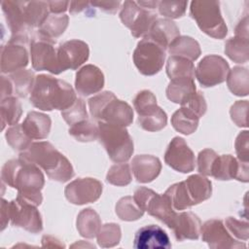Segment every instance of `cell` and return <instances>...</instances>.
<instances>
[{
	"instance_id": "1",
	"label": "cell",
	"mask_w": 249,
	"mask_h": 249,
	"mask_svg": "<svg viewBox=\"0 0 249 249\" xmlns=\"http://www.w3.org/2000/svg\"><path fill=\"white\" fill-rule=\"evenodd\" d=\"M2 183L18 190V197L39 206L45 178L39 166L21 159L8 160L1 170Z\"/></svg>"
},
{
	"instance_id": "2",
	"label": "cell",
	"mask_w": 249,
	"mask_h": 249,
	"mask_svg": "<svg viewBox=\"0 0 249 249\" xmlns=\"http://www.w3.org/2000/svg\"><path fill=\"white\" fill-rule=\"evenodd\" d=\"M77 99L72 86L51 75L36 76L30 92L31 104L43 111L65 110Z\"/></svg>"
},
{
	"instance_id": "3",
	"label": "cell",
	"mask_w": 249,
	"mask_h": 249,
	"mask_svg": "<svg viewBox=\"0 0 249 249\" xmlns=\"http://www.w3.org/2000/svg\"><path fill=\"white\" fill-rule=\"evenodd\" d=\"M19 159L36 164L50 179L56 182L64 183L74 176V169L68 159L47 141L31 143L25 151L20 152Z\"/></svg>"
},
{
	"instance_id": "4",
	"label": "cell",
	"mask_w": 249,
	"mask_h": 249,
	"mask_svg": "<svg viewBox=\"0 0 249 249\" xmlns=\"http://www.w3.org/2000/svg\"><path fill=\"white\" fill-rule=\"evenodd\" d=\"M98 139L109 158L117 162L127 161L133 153V140L124 126L104 122L98 123Z\"/></svg>"
},
{
	"instance_id": "5",
	"label": "cell",
	"mask_w": 249,
	"mask_h": 249,
	"mask_svg": "<svg viewBox=\"0 0 249 249\" xmlns=\"http://www.w3.org/2000/svg\"><path fill=\"white\" fill-rule=\"evenodd\" d=\"M190 15L196 21L199 29L215 39H224L228 27L221 15L218 1H193Z\"/></svg>"
},
{
	"instance_id": "6",
	"label": "cell",
	"mask_w": 249,
	"mask_h": 249,
	"mask_svg": "<svg viewBox=\"0 0 249 249\" xmlns=\"http://www.w3.org/2000/svg\"><path fill=\"white\" fill-rule=\"evenodd\" d=\"M133 106L138 114V124L147 131L161 130L167 123L166 113L157 104L155 94L144 89L139 91L133 99Z\"/></svg>"
},
{
	"instance_id": "7",
	"label": "cell",
	"mask_w": 249,
	"mask_h": 249,
	"mask_svg": "<svg viewBox=\"0 0 249 249\" xmlns=\"http://www.w3.org/2000/svg\"><path fill=\"white\" fill-rule=\"evenodd\" d=\"M54 40L37 34L30 42V54L32 67L37 71H49L58 75L63 72L57 56V49L54 48Z\"/></svg>"
},
{
	"instance_id": "8",
	"label": "cell",
	"mask_w": 249,
	"mask_h": 249,
	"mask_svg": "<svg viewBox=\"0 0 249 249\" xmlns=\"http://www.w3.org/2000/svg\"><path fill=\"white\" fill-rule=\"evenodd\" d=\"M133 62L138 71L145 76L159 73L164 63L165 50L147 37L140 40L133 52Z\"/></svg>"
},
{
	"instance_id": "9",
	"label": "cell",
	"mask_w": 249,
	"mask_h": 249,
	"mask_svg": "<svg viewBox=\"0 0 249 249\" xmlns=\"http://www.w3.org/2000/svg\"><path fill=\"white\" fill-rule=\"evenodd\" d=\"M120 18L122 22L129 28L131 35L135 38H139L145 37L149 33L153 23L158 18L152 10L141 7L135 1L127 0L123 4Z\"/></svg>"
},
{
	"instance_id": "10",
	"label": "cell",
	"mask_w": 249,
	"mask_h": 249,
	"mask_svg": "<svg viewBox=\"0 0 249 249\" xmlns=\"http://www.w3.org/2000/svg\"><path fill=\"white\" fill-rule=\"evenodd\" d=\"M10 221L13 226L31 233H38L43 230V221L37 206L18 196L10 201Z\"/></svg>"
},
{
	"instance_id": "11",
	"label": "cell",
	"mask_w": 249,
	"mask_h": 249,
	"mask_svg": "<svg viewBox=\"0 0 249 249\" xmlns=\"http://www.w3.org/2000/svg\"><path fill=\"white\" fill-rule=\"evenodd\" d=\"M230 71L229 63L225 58L216 54L204 56L196 68V78L204 87H214L226 81Z\"/></svg>"
},
{
	"instance_id": "12",
	"label": "cell",
	"mask_w": 249,
	"mask_h": 249,
	"mask_svg": "<svg viewBox=\"0 0 249 249\" xmlns=\"http://www.w3.org/2000/svg\"><path fill=\"white\" fill-rule=\"evenodd\" d=\"M200 233L202 240L213 249L245 248V243L235 239L220 219H211L201 225Z\"/></svg>"
},
{
	"instance_id": "13",
	"label": "cell",
	"mask_w": 249,
	"mask_h": 249,
	"mask_svg": "<svg viewBox=\"0 0 249 249\" xmlns=\"http://www.w3.org/2000/svg\"><path fill=\"white\" fill-rule=\"evenodd\" d=\"M102 190V183L97 179L78 178L65 187L64 195L70 203L83 205L96 201L100 197Z\"/></svg>"
},
{
	"instance_id": "14",
	"label": "cell",
	"mask_w": 249,
	"mask_h": 249,
	"mask_svg": "<svg viewBox=\"0 0 249 249\" xmlns=\"http://www.w3.org/2000/svg\"><path fill=\"white\" fill-rule=\"evenodd\" d=\"M165 163L176 171L189 173L195 169V154L186 141L179 136L174 137L164 153Z\"/></svg>"
},
{
	"instance_id": "15",
	"label": "cell",
	"mask_w": 249,
	"mask_h": 249,
	"mask_svg": "<svg viewBox=\"0 0 249 249\" xmlns=\"http://www.w3.org/2000/svg\"><path fill=\"white\" fill-rule=\"evenodd\" d=\"M248 172V161H242L231 155H218L212 165L210 176L221 181L236 179L246 183L249 180Z\"/></svg>"
},
{
	"instance_id": "16",
	"label": "cell",
	"mask_w": 249,
	"mask_h": 249,
	"mask_svg": "<svg viewBox=\"0 0 249 249\" xmlns=\"http://www.w3.org/2000/svg\"><path fill=\"white\" fill-rule=\"evenodd\" d=\"M95 120L125 127L133 121V110L128 103L118 99L113 93L104 101Z\"/></svg>"
},
{
	"instance_id": "17",
	"label": "cell",
	"mask_w": 249,
	"mask_h": 249,
	"mask_svg": "<svg viewBox=\"0 0 249 249\" xmlns=\"http://www.w3.org/2000/svg\"><path fill=\"white\" fill-rule=\"evenodd\" d=\"M89 55V49L86 42L73 39L62 43L57 48L59 64L63 71L78 69L85 63Z\"/></svg>"
},
{
	"instance_id": "18",
	"label": "cell",
	"mask_w": 249,
	"mask_h": 249,
	"mask_svg": "<svg viewBox=\"0 0 249 249\" xmlns=\"http://www.w3.org/2000/svg\"><path fill=\"white\" fill-rule=\"evenodd\" d=\"M104 75L95 65L87 64L76 73L75 89L83 96L96 93L104 87Z\"/></svg>"
},
{
	"instance_id": "19",
	"label": "cell",
	"mask_w": 249,
	"mask_h": 249,
	"mask_svg": "<svg viewBox=\"0 0 249 249\" xmlns=\"http://www.w3.org/2000/svg\"><path fill=\"white\" fill-rule=\"evenodd\" d=\"M133 247L136 249H168L171 247V243L163 229L156 225H148L140 228L136 231Z\"/></svg>"
},
{
	"instance_id": "20",
	"label": "cell",
	"mask_w": 249,
	"mask_h": 249,
	"mask_svg": "<svg viewBox=\"0 0 249 249\" xmlns=\"http://www.w3.org/2000/svg\"><path fill=\"white\" fill-rule=\"evenodd\" d=\"M29 62L28 53L24 45L8 42L1 48V72L14 73L23 69Z\"/></svg>"
},
{
	"instance_id": "21",
	"label": "cell",
	"mask_w": 249,
	"mask_h": 249,
	"mask_svg": "<svg viewBox=\"0 0 249 249\" xmlns=\"http://www.w3.org/2000/svg\"><path fill=\"white\" fill-rule=\"evenodd\" d=\"M170 229L173 231L174 236L178 241L185 239L195 240L199 237L201 222L193 212H181L176 214Z\"/></svg>"
},
{
	"instance_id": "22",
	"label": "cell",
	"mask_w": 249,
	"mask_h": 249,
	"mask_svg": "<svg viewBox=\"0 0 249 249\" xmlns=\"http://www.w3.org/2000/svg\"><path fill=\"white\" fill-rule=\"evenodd\" d=\"M131 171L140 183H149L156 179L161 170L159 158L151 155H137L130 162Z\"/></svg>"
},
{
	"instance_id": "23",
	"label": "cell",
	"mask_w": 249,
	"mask_h": 249,
	"mask_svg": "<svg viewBox=\"0 0 249 249\" xmlns=\"http://www.w3.org/2000/svg\"><path fill=\"white\" fill-rule=\"evenodd\" d=\"M144 211H147L151 216L157 218L168 228H170L175 216L176 211L173 208L169 197L165 195H160L154 192L144 206Z\"/></svg>"
},
{
	"instance_id": "24",
	"label": "cell",
	"mask_w": 249,
	"mask_h": 249,
	"mask_svg": "<svg viewBox=\"0 0 249 249\" xmlns=\"http://www.w3.org/2000/svg\"><path fill=\"white\" fill-rule=\"evenodd\" d=\"M178 36H180L179 27L174 21L168 18H157L145 37L154 41L163 50H166Z\"/></svg>"
},
{
	"instance_id": "25",
	"label": "cell",
	"mask_w": 249,
	"mask_h": 249,
	"mask_svg": "<svg viewBox=\"0 0 249 249\" xmlns=\"http://www.w3.org/2000/svg\"><path fill=\"white\" fill-rule=\"evenodd\" d=\"M21 124L31 139L41 140L48 137L52 126V120L44 113L31 111L27 114Z\"/></svg>"
},
{
	"instance_id": "26",
	"label": "cell",
	"mask_w": 249,
	"mask_h": 249,
	"mask_svg": "<svg viewBox=\"0 0 249 249\" xmlns=\"http://www.w3.org/2000/svg\"><path fill=\"white\" fill-rule=\"evenodd\" d=\"M20 6L24 23L32 31L39 28L50 15L48 1H20Z\"/></svg>"
},
{
	"instance_id": "27",
	"label": "cell",
	"mask_w": 249,
	"mask_h": 249,
	"mask_svg": "<svg viewBox=\"0 0 249 249\" xmlns=\"http://www.w3.org/2000/svg\"><path fill=\"white\" fill-rule=\"evenodd\" d=\"M184 182L194 205L208 199L212 195V184L203 175H191Z\"/></svg>"
},
{
	"instance_id": "28",
	"label": "cell",
	"mask_w": 249,
	"mask_h": 249,
	"mask_svg": "<svg viewBox=\"0 0 249 249\" xmlns=\"http://www.w3.org/2000/svg\"><path fill=\"white\" fill-rule=\"evenodd\" d=\"M196 91L195 79L176 78L170 80L165 92L170 101L181 105Z\"/></svg>"
},
{
	"instance_id": "29",
	"label": "cell",
	"mask_w": 249,
	"mask_h": 249,
	"mask_svg": "<svg viewBox=\"0 0 249 249\" xmlns=\"http://www.w3.org/2000/svg\"><path fill=\"white\" fill-rule=\"evenodd\" d=\"M167 51L172 55L186 57L192 61L197 59L201 53L198 42L190 36H178L168 46Z\"/></svg>"
},
{
	"instance_id": "30",
	"label": "cell",
	"mask_w": 249,
	"mask_h": 249,
	"mask_svg": "<svg viewBox=\"0 0 249 249\" xmlns=\"http://www.w3.org/2000/svg\"><path fill=\"white\" fill-rule=\"evenodd\" d=\"M76 225L80 235L86 238L95 237L102 226L98 213L91 208L83 209L78 214Z\"/></svg>"
},
{
	"instance_id": "31",
	"label": "cell",
	"mask_w": 249,
	"mask_h": 249,
	"mask_svg": "<svg viewBox=\"0 0 249 249\" xmlns=\"http://www.w3.org/2000/svg\"><path fill=\"white\" fill-rule=\"evenodd\" d=\"M166 74L170 80L176 78H192L196 77V68L194 62L186 57L170 55L165 66Z\"/></svg>"
},
{
	"instance_id": "32",
	"label": "cell",
	"mask_w": 249,
	"mask_h": 249,
	"mask_svg": "<svg viewBox=\"0 0 249 249\" xmlns=\"http://www.w3.org/2000/svg\"><path fill=\"white\" fill-rule=\"evenodd\" d=\"M199 119L200 118L191 110L181 106L180 109L173 113L171 117V124L178 132L189 135L196 130Z\"/></svg>"
},
{
	"instance_id": "33",
	"label": "cell",
	"mask_w": 249,
	"mask_h": 249,
	"mask_svg": "<svg viewBox=\"0 0 249 249\" xmlns=\"http://www.w3.org/2000/svg\"><path fill=\"white\" fill-rule=\"evenodd\" d=\"M68 22L69 18L65 14H50L38 28V34L53 40L63 34Z\"/></svg>"
},
{
	"instance_id": "34",
	"label": "cell",
	"mask_w": 249,
	"mask_h": 249,
	"mask_svg": "<svg viewBox=\"0 0 249 249\" xmlns=\"http://www.w3.org/2000/svg\"><path fill=\"white\" fill-rule=\"evenodd\" d=\"M227 85L231 92L237 96H246L249 92V72L246 67L234 66L229 71Z\"/></svg>"
},
{
	"instance_id": "35",
	"label": "cell",
	"mask_w": 249,
	"mask_h": 249,
	"mask_svg": "<svg viewBox=\"0 0 249 249\" xmlns=\"http://www.w3.org/2000/svg\"><path fill=\"white\" fill-rule=\"evenodd\" d=\"M9 78L13 85L14 94L18 97H26L33 89L36 77L31 70L20 69L11 73Z\"/></svg>"
},
{
	"instance_id": "36",
	"label": "cell",
	"mask_w": 249,
	"mask_h": 249,
	"mask_svg": "<svg viewBox=\"0 0 249 249\" xmlns=\"http://www.w3.org/2000/svg\"><path fill=\"white\" fill-rule=\"evenodd\" d=\"M225 53L236 63H245L249 57L248 38L234 36L225 44Z\"/></svg>"
},
{
	"instance_id": "37",
	"label": "cell",
	"mask_w": 249,
	"mask_h": 249,
	"mask_svg": "<svg viewBox=\"0 0 249 249\" xmlns=\"http://www.w3.org/2000/svg\"><path fill=\"white\" fill-rule=\"evenodd\" d=\"M22 114V108L20 102L15 96H9L1 100L0 104V116L2 129L5 125H15L19 121Z\"/></svg>"
},
{
	"instance_id": "38",
	"label": "cell",
	"mask_w": 249,
	"mask_h": 249,
	"mask_svg": "<svg viewBox=\"0 0 249 249\" xmlns=\"http://www.w3.org/2000/svg\"><path fill=\"white\" fill-rule=\"evenodd\" d=\"M164 194L169 197L175 210H185L194 206L184 181L171 185Z\"/></svg>"
},
{
	"instance_id": "39",
	"label": "cell",
	"mask_w": 249,
	"mask_h": 249,
	"mask_svg": "<svg viewBox=\"0 0 249 249\" xmlns=\"http://www.w3.org/2000/svg\"><path fill=\"white\" fill-rule=\"evenodd\" d=\"M68 132L77 141L90 142L98 138V125L89 119H86L71 125Z\"/></svg>"
},
{
	"instance_id": "40",
	"label": "cell",
	"mask_w": 249,
	"mask_h": 249,
	"mask_svg": "<svg viewBox=\"0 0 249 249\" xmlns=\"http://www.w3.org/2000/svg\"><path fill=\"white\" fill-rule=\"evenodd\" d=\"M144 212L130 196L122 197L116 204V214L123 221H136L144 215Z\"/></svg>"
},
{
	"instance_id": "41",
	"label": "cell",
	"mask_w": 249,
	"mask_h": 249,
	"mask_svg": "<svg viewBox=\"0 0 249 249\" xmlns=\"http://www.w3.org/2000/svg\"><path fill=\"white\" fill-rule=\"evenodd\" d=\"M8 144L16 151L23 152L32 143V139L24 131L22 124H15L7 129L5 134Z\"/></svg>"
},
{
	"instance_id": "42",
	"label": "cell",
	"mask_w": 249,
	"mask_h": 249,
	"mask_svg": "<svg viewBox=\"0 0 249 249\" xmlns=\"http://www.w3.org/2000/svg\"><path fill=\"white\" fill-rule=\"evenodd\" d=\"M121 236V227L115 223H107L101 226L96 238L99 246L103 248H110L119 244Z\"/></svg>"
},
{
	"instance_id": "43",
	"label": "cell",
	"mask_w": 249,
	"mask_h": 249,
	"mask_svg": "<svg viewBox=\"0 0 249 249\" xmlns=\"http://www.w3.org/2000/svg\"><path fill=\"white\" fill-rule=\"evenodd\" d=\"M106 180L115 186H126L132 180L131 169L129 164L120 162L112 165L106 175Z\"/></svg>"
},
{
	"instance_id": "44",
	"label": "cell",
	"mask_w": 249,
	"mask_h": 249,
	"mask_svg": "<svg viewBox=\"0 0 249 249\" xmlns=\"http://www.w3.org/2000/svg\"><path fill=\"white\" fill-rule=\"evenodd\" d=\"M61 116L70 126L81 121L89 119L85 101L82 98H77L72 105L61 111Z\"/></svg>"
},
{
	"instance_id": "45",
	"label": "cell",
	"mask_w": 249,
	"mask_h": 249,
	"mask_svg": "<svg viewBox=\"0 0 249 249\" xmlns=\"http://www.w3.org/2000/svg\"><path fill=\"white\" fill-rule=\"evenodd\" d=\"M187 1H159L158 9L161 16L169 18H179L185 15Z\"/></svg>"
},
{
	"instance_id": "46",
	"label": "cell",
	"mask_w": 249,
	"mask_h": 249,
	"mask_svg": "<svg viewBox=\"0 0 249 249\" xmlns=\"http://www.w3.org/2000/svg\"><path fill=\"white\" fill-rule=\"evenodd\" d=\"M224 223L228 231L235 239L239 241H246L248 239L249 231L247 221H240L234 217H228Z\"/></svg>"
},
{
	"instance_id": "47",
	"label": "cell",
	"mask_w": 249,
	"mask_h": 249,
	"mask_svg": "<svg viewBox=\"0 0 249 249\" xmlns=\"http://www.w3.org/2000/svg\"><path fill=\"white\" fill-rule=\"evenodd\" d=\"M247 112H248V101L247 100H238L232 104L230 110V115L231 121L241 127L248 126L247 121Z\"/></svg>"
},
{
	"instance_id": "48",
	"label": "cell",
	"mask_w": 249,
	"mask_h": 249,
	"mask_svg": "<svg viewBox=\"0 0 249 249\" xmlns=\"http://www.w3.org/2000/svg\"><path fill=\"white\" fill-rule=\"evenodd\" d=\"M218 157V154L212 149H204L198 153L197 156V169L198 172L205 176L211 175L212 165Z\"/></svg>"
},
{
	"instance_id": "49",
	"label": "cell",
	"mask_w": 249,
	"mask_h": 249,
	"mask_svg": "<svg viewBox=\"0 0 249 249\" xmlns=\"http://www.w3.org/2000/svg\"><path fill=\"white\" fill-rule=\"evenodd\" d=\"M181 106L191 110L198 118L202 117L207 110L206 100L200 91H196L183 104H181Z\"/></svg>"
},
{
	"instance_id": "50",
	"label": "cell",
	"mask_w": 249,
	"mask_h": 249,
	"mask_svg": "<svg viewBox=\"0 0 249 249\" xmlns=\"http://www.w3.org/2000/svg\"><path fill=\"white\" fill-rule=\"evenodd\" d=\"M249 133L248 130H243L241 131L236 139H235V143H234V147H235V152L237 155V159L242 160V161H248L249 159Z\"/></svg>"
},
{
	"instance_id": "51",
	"label": "cell",
	"mask_w": 249,
	"mask_h": 249,
	"mask_svg": "<svg viewBox=\"0 0 249 249\" xmlns=\"http://www.w3.org/2000/svg\"><path fill=\"white\" fill-rule=\"evenodd\" d=\"M90 3L93 7L95 6L100 10L104 11L105 13H109V14H115L121 5L120 1H97V2H90Z\"/></svg>"
},
{
	"instance_id": "52",
	"label": "cell",
	"mask_w": 249,
	"mask_h": 249,
	"mask_svg": "<svg viewBox=\"0 0 249 249\" xmlns=\"http://www.w3.org/2000/svg\"><path fill=\"white\" fill-rule=\"evenodd\" d=\"M69 1H48L51 14H64L69 6Z\"/></svg>"
},
{
	"instance_id": "53",
	"label": "cell",
	"mask_w": 249,
	"mask_h": 249,
	"mask_svg": "<svg viewBox=\"0 0 249 249\" xmlns=\"http://www.w3.org/2000/svg\"><path fill=\"white\" fill-rule=\"evenodd\" d=\"M14 94V89H13V85L9 77L1 76V100L13 96Z\"/></svg>"
},
{
	"instance_id": "54",
	"label": "cell",
	"mask_w": 249,
	"mask_h": 249,
	"mask_svg": "<svg viewBox=\"0 0 249 249\" xmlns=\"http://www.w3.org/2000/svg\"><path fill=\"white\" fill-rule=\"evenodd\" d=\"M10 221V201L1 199V231H3Z\"/></svg>"
},
{
	"instance_id": "55",
	"label": "cell",
	"mask_w": 249,
	"mask_h": 249,
	"mask_svg": "<svg viewBox=\"0 0 249 249\" xmlns=\"http://www.w3.org/2000/svg\"><path fill=\"white\" fill-rule=\"evenodd\" d=\"M235 36L248 38V17L245 16L244 18H242L239 23L236 25L234 30Z\"/></svg>"
},
{
	"instance_id": "56",
	"label": "cell",
	"mask_w": 249,
	"mask_h": 249,
	"mask_svg": "<svg viewBox=\"0 0 249 249\" xmlns=\"http://www.w3.org/2000/svg\"><path fill=\"white\" fill-rule=\"evenodd\" d=\"M90 2H85V1H71L69 6V12L70 14L74 15V14H78L84 10H86L87 8H90L89 7Z\"/></svg>"
},
{
	"instance_id": "57",
	"label": "cell",
	"mask_w": 249,
	"mask_h": 249,
	"mask_svg": "<svg viewBox=\"0 0 249 249\" xmlns=\"http://www.w3.org/2000/svg\"><path fill=\"white\" fill-rule=\"evenodd\" d=\"M43 247H65L64 244L58 240L56 237L52 235H44L42 238Z\"/></svg>"
},
{
	"instance_id": "58",
	"label": "cell",
	"mask_w": 249,
	"mask_h": 249,
	"mask_svg": "<svg viewBox=\"0 0 249 249\" xmlns=\"http://www.w3.org/2000/svg\"><path fill=\"white\" fill-rule=\"evenodd\" d=\"M159 1H137V4L141 7L148 9V10H154L156 7H158Z\"/></svg>"
}]
</instances>
